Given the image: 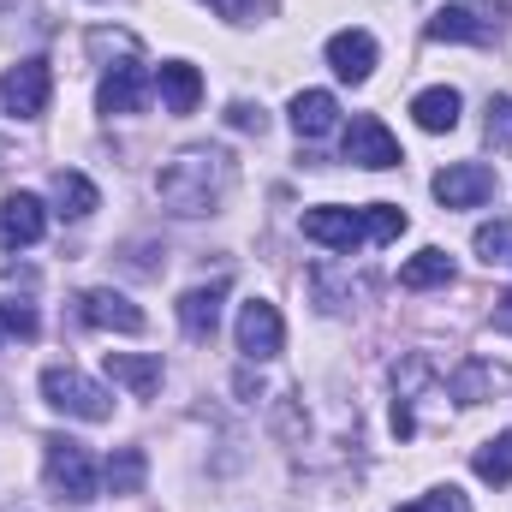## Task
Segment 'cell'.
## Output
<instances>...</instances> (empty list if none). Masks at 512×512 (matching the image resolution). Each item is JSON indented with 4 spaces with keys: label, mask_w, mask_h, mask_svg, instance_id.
<instances>
[{
    "label": "cell",
    "mask_w": 512,
    "mask_h": 512,
    "mask_svg": "<svg viewBox=\"0 0 512 512\" xmlns=\"http://www.w3.org/2000/svg\"><path fill=\"white\" fill-rule=\"evenodd\" d=\"M304 239L352 256L358 245H370V221H364V209H310L304 215Z\"/></svg>",
    "instance_id": "5"
},
{
    "label": "cell",
    "mask_w": 512,
    "mask_h": 512,
    "mask_svg": "<svg viewBox=\"0 0 512 512\" xmlns=\"http://www.w3.org/2000/svg\"><path fill=\"white\" fill-rule=\"evenodd\" d=\"M42 399H48L54 411H66V417H78V423H108V417H114L108 387H96L90 376H78L72 364L42 370Z\"/></svg>",
    "instance_id": "2"
},
{
    "label": "cell",
    "mask_w": 512,
    "mask_h": 512,
    "mask_svg": "<svg viewBox=\"0 0 512 512\" xmlns=\"http://www.w3.org/2000/svg\"><path fill=\"white\" fill-rule=\"evenodd\" d=\"M328 66L346 78V84H364L376 72V36L370 30H340L328 36Z\"/></svg>",
    "instance_id": "12"
},
{
    "label": "cell",
    "mask_w": 512,
    "mask_h": 512,
    "mask_svg": "<svg viewBox=\"0 0 512 512\" xmlns=\"http://www.w3.org/2000/svg\"><path fill=\"white\" fill-rule=\"evenodd\" d=\"M495 328H507V334H512V298L501 304V310H495Z\"/></svg>",
    "instance_id": "32"
},
{
    "label": "cell",
    "mask_w": 512,
    "mask_h": 512,
    "mask_svg": "<svg viewBox=\"0 0 512 512\" xmlns=\"http://www.w3.org/2000/svg\"><path fill=\"white\" fill-rule=\"evenodd\" d=\"M423 512H471V507H465V495H459V489L447 483V489H435V495L423 501Z\"/></svg>",
    "instance_id": "29"
},
{
    "label": "cell",
    "mask_w": 512,
    "mask_h": 512,
    "mask_svg": "<svg viewBox=\"0 0 512 512\" xmlns=\"http://www.w3.org/2000/svg\"><path fill=\"white\" fill-rule=\"evenodd\" d=\"M221 298H227V280H215V286H191V292L179 298V328H185L191 340H209L215 322H221Z\"/></svg>",
    "instance_id": "13"
},
{
    "label": "cell",
    "mask_w": 512,
    "mask_h": 512,
    "mask_svg": "<svg viewBox=\"0 0 512 512\" xmlns=\"http://www.w3.org/2000/svg\"><path fill=\"white\" fill-rule=\"evenodd\" d=\"M411 120H417L423 131H453L459 126V90H447V84L423 90V96L411 102Z\"/></svg>",
    "instance_id": "19"
},
{
    "label": "cell",
    "mask_w": 512,
    "mask_h": 512,
    "mask_svg": "<svg viewBox=\"0 0 512 512\" xmlns=\"http://www.w3.org/2000/svg\"><path fill=\"white\" fill-rule=\"evenodd\" d=\"M399 286H405V292L453 286V256H447V251H435V245H429V251H417L411 262H405V268H399Z\"/></svg>",
    "instance_id": "18"
},
{
    "label": "cell",
    "mask_w": 512,
    "mask_h": 512,
    "mask_svg": "<svg viewBox=\"0 0 512 512\" xmlns=\"http://www.w3.org/2000/svg\"><path fill=\"white\" fill-rule=\"evenodd\" d=\"M435 197H441V209H477V203L495 197V167H483V161H459V167L435 173Z\"/></svg>",
    "instance_id": "7"
},
{
    "label": "cell",
    "mask_w": 512,
    "mask_h": 512,
    "mask_svg": "<svg viewBox=\"0 0 512 512\" xmlns=\"http://www.w3.org/2000/svg\"><path fill=\"white\" fill-rule=\"evenodd\" d=\"M209 6H215L221 18H233V24H239V18H251V12H256V0H209Z\"/></svg>",
    "instance_id": "31"
},
{
    "label": "cell",
    "mask_w": 512,
    "mask_h": 512,
    "mask_svg": "<svg viewBox=\"0 0 512 512\" xmlns=\"http://www.w3.org/2000/svg\"><path fill=\"white\" fill-rule=\"evenodd\" d=\"M78 316H84L90 328H114V334H143V310L131 304L126 292H114V286H90V292L78 298Z\"/></svg>",
    "instance_id": "9"
},
{
    "label": "cell",
    "mask_w": 512,
    "mask_h": 512,
    "mask_svg": "<svg viewBox=\"0 0 512 512\" xmlns=\"http://www.w3.org/2000/svg\"><path fill=\"white\" fill-rule=\"evenodd\" d=\"M346 161L382 173V167H399V143H393V131H387L376 114H358V120L346 126Z\"/></svg>",
    "instance_id": "8"
},
{
    "label": "cell",
    "mask_w": 512,
    "mask_h": 512,
    "mask_svg": "<svg viewBox=\"0 0 512 512\" xmlns=\"http://www.w3.org/2000/svg\"><path fill=\"white\" fill-rule=\"evenodd\" d=\"M54 203H60V215L66 221H84V215H96V203H102V191L84 179V173H54Z\"/></svg>",
    "instance_id": "20"
},
{
    "label": "cell",
    "mask_w": 512,
    "mask_h": 512,
    "mask_svg": "<svg viewBox=\"0 0 512 512\" xmlns=\"http://www.w3.org/2000/svg\"><path fill=\"white\" fill-rule=\"evenodd\" d=\"M364 221H370V245H393V239L405 233V215H399L393 203H370Z\"/></svg>",
    "instance_id": "24"
},
{
    "label": "cell",
    "mask_w": 512,
    "mask_h": 512,
    "mask_svg": "<svg viewBox=\"0 0 512 512\" xmlns=\"http://www.w3.org/2000/svg\"><path fill=\"white\" fill-rule=\"evenodd\" d=\"M280 346H286V322H280V310L268 304V298H251L245 310H239V352L245 358H280Z\"/></svg>",
    "instance_id": "6"
},
{
    "label": "cell",
    "mask_w": 512,
    "mask_h": 512,
    "mask_svg": "<svg viewBox=\"0 0 512 512\" xmlns=\"http://www.w3.org/2000/svg\"><path fill=\"white\" fill-rule=\"evenodd\" d=\"M227 120H233L239 131H256V137L268 131V120H262V108H251V102H233V108H227Z\"/></svg>",
    "instance_id": "28"
},
{
    "label": "cell",
    "mask_w": 512,
    "mask_h": 512,
    "mask_svg": "<svg viewBox=\"0 0 512 512\" xmlns=\"http://www.w3.org/2000/svg\"><path fill=\"white\" fill-rule=\"evenodd\" d=\"M399 512H423V507H399Z\"/></svg>",
    "instance_id": "33"
},
{
    "label": "cell",
    "mask_w": 512,
    "mask_h": 512,
    "mask_svg": "<svg viewBox=\"0 0 512 512\" xmlns=\"http://www.w3.org/2000/svg\"><path fill=\"white\" fill-rule=\"evenodd\" d=\"M340 120V102L328 96V90H298L292 96V131L298 137H328Z\"/></svg>",
    "instance_id": "15"
},
{
    "label": "cell",
    "mask_w": 512,
    "mask_h": 512,
    "mask_svg": "<svg viewBox=\"0 0 512 512\" xmlns=\"http://www.w3.org/2000/svg\"><path fill=\"white\" fill-rule=\"evenodd\" d=\"M90 54H96V60H102V54L137 60V36H126V30H90Z\"/></svg>",
    "instance_id": "26"
},
{
    "label": "cell",
    "mask_w": 512,
    "mask_h": 512,
    "mask_svg": "<svg viewBox=\"0 0 512 512\" xmlns=\"http://www.w3.org/2000/svg\"><path fill=\"white\" fill-rule=\"evenodd\" d=\"M42 447H48V459H42V471H48V489H54L60 501H72V507L96 501V465H90V453H84L72 435H48Z\"/></svg>",
    "instance_id": "3"
},
{
    "label": "cell",
    "mask_w": 512,
    "mask_h": 512,
    "mask_svg": "<svg viewBox=\"0 0 512 512\" xmlns=\"http://www.w3.org/2000/svg\"><path fill=\"white\" fill-rule=\"evenodd\" d=\"M477 256L495 268V262H512V221H495V227H477Z\"/></svg>",
    "instance_id": "23"
},
{
    "label": "cell",
    "mask_w": 512,
    "mask_h": 512,
    "mask_svg": "<svg viewBox=\"0 0 512 512\" xmlns=\"http://www.w3.org/2000/svg\"><path fill=\"white\" fill-rule=\"evenodd\" d=\"M48 90H54V72H48V60H18L6 78H0V102H6V114H18V120H36L42 108H48Z\"/></svg>",
    "instance_id": "4"
},
{
    "label": "cell",
    "mask_w": 512,
    "mask_h": 512,
    "mask_svg": "<svg viewBox=\"0 0 512 512\" xmlns=\"http://www.w3.org/2000/svg\"><path fill=\"white\" fill-rule=\"evenodd\" d=\"M149 90H155L149 66L126 60V66H114V72L102 78V90H96V108H102V114H137V108L149 102Z\"/></svg>",
    "instance_id": "10"
},
{
    "label": "cell",
    "mask_w": 512,
    "mask_h": 512,
    "mask_svg": "<svg viewBox=\"0 0 512 512\" xmlns=\"http://www.w3.org/2000/svg\"><path fill=\"white\" fill-rule=\"evenodd\" d=\"M495 30L483 24V12H471V6H441L435 18H429V42H489Z\"/></svg>",
    "instance_id": "16"
},
{
    "label": "cell",
    "mask_w": 512,
    "mask_h": 512,
    "mask_svg": "<svg viewBox=\"0 0 512 512\" xmlns=\"http://www.w3.org/2000/svg\"><path fill=\"white\" fill-rule=\"evenodd\" d=\"M155 90H161L167 114H197V102H203V78H197V66H185V60H167L161 78H155Z\"/></svg>",
    "instance_id": "14"
},
{
    "label": "cell",
    "mask_w": 512,
    "mask_h": 512,
    "mask_svg": "<svg viewBox=\"0 0 512 512\" xmlns=\"http://www.w3.org/2000/svg\"><path fill=\"white\" fill-rule=\"evenodd\" d=\"M48 233V209L30 197V191H12L6 203H0V245L6 251H24V245H36Z\"/></svg>",
    "instance_id": "11"
},
{
    "label": "cell",
    "mask_w": 512,
    "mask_h": 512,
    "mask_svg": "<svg viewBox=\"0 0 512 512\" xmlns=\"http://www.w3.org/2000/svg\"><path fill=\"white\" fill-rule=\"evenodd\" d=\"M471 471L483 477V483H495V489H507L512 483V429H501L489 447H477V459H471Z\"/></svg>",
    "instance_id": "21"
},
{
    "label": "cell",
    "mask_w": 512,
    "mask_h": 512,
    "mask_svg": "<svg viewBox=\"0 0 512 512\" xmlns=\"http://www.w3.org/2000/svg\"><path fill=\"white\" fill-rule=\"evenodd\" d=\"M489 143L495 149H512V96H495L489 102Z\"/></svg>",
    "instance_id": "27"
},
{
    "label": "cell",
    "mask_w": 512,
    "mask_h": 512,
    "mask_svg": "<svg viewBox=\"0 0 512 512\" xmlns=\"http://www.w3.org/2000/svg\"><path fill=\"white\" fill-rule=\"evenodd\" d=\"M227 155H215V149H185L173 167H161V179H155V191H161V203L173 209V215H209L215 203H221V191H227Z\"/></svg>",
    "instance_id": "1"
},
{
    "label": "cell",
    "mask_w": 512,
    "mask_h": 512,
    "mask_svg": "<svg viewBox=\"0 0 512 512\" xmlns=\"http://www.w3.org/2000/svg\"><path fill=\"white\" fill-rule=\"evenodd\" d=\"M143 477H149V459H143L137 447H120V453L108 459V489H114V495H137Z\"/></svg>",
    "instance_id": "22"
},
{
    "label": "cell",
    "mask_w": 512,
    "mask_h": 512,
    "mask_svg": "<svg viewBox=\"0 0 512 512\" xmlns=\"http://www.w3.org/2000/svg\"><path fill=\"white\" fill-rule=\"evenodd\" d=\"M108 376L120 387H131L137 399H149V393H161V358H137V352H108V364H102Z\"/></svg>",
    "instance_id": "17"
},
{
    "label": "cell",
    "mask_w": 512,
    "mask_h": 512,
    "mask_svg": "<svg viewBox=\"0 0 512 512\" xmlns=\"http://www.w3.org/2000/svg\"><path fill=\"white\" fill-rule=\"evenodd\" d=\"M36 334V310L30 304H0V340H30Z\"/></svg>",
    "instance_id": "25"
},
{
    "label": "cell",
    "mask_w": 512,
    "mask_h": 512,
    "mask_svg": "<svg viewBox=\"0 0 512 512\" xmlns=\"http://www.w3.org/2000/svg\"><path fill=\"white\" fill-rule=\"evenodd\" d=\"M477 387H483V364H465V376H459V399L477 405Z\"/></svg>",
    "instance_id": "30"
}]
</instances>
